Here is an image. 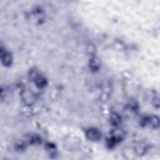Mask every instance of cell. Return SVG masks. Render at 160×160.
Here are the masks:
<instances>
[{
	"label": "cell",
	"mask_w": 160,
	"mask_h": 160,
	"mask_svg": "<svg viewBox=\"0 0 160 160\" xmlns=\"http://www.w3.org/2000/svg\"><path fill=\"white\" fill-rule=\"evenodd\" d=\"M46 151L48 152L51 157H55L57 154V149L54 144L52 142H47L45 146Z\"/></svg>",
	"instance_id": "obj_10"
},
{
	"label": "cell",
	"mask_w": 160,
	"mask_h": 160,
	"mask_svg": "<svg viewBox=\"0 0 160 160\" xmlns=\"http://www.w3.org/2000/svg\"><path fill=\"white\" fill-rule=\"evenodd\" d=\"M127 107L129 109H131V111H137L139 108L138 102L134 99L129 101V102L127 104Z\"/></svg>",
	"instance_id": "obj_12"
},
{
	"label": "cell",
	"mask_w": 160,
	"mask_h": 160,
	"mask_svg": "<svg viewBox=\"0 0 160 160\" xmlns=\"http://www.w3.org/2000/svg\"><path fill=\"white\" fill-rule=\"evenodd\" d=\"M89 68L93 72L98 71L101 68V61L96 56L91 57L89 61Z\"/></svg>",
	"instance_id": "obj_6"
},
{
	"label": "cell",
	"mask_w": 160,
	"mask_h": 160,
	"mask_svg": "<svg viewBox=\"0 0 160 160\" xmlns=\"http://www.w3.org/2000/svg\"><path fill=\"white\" fill-rule=\"evenodd\" d=\"M36 86L39 89L44 88L48 84L47 79L42 74L39 73L33 80Z\"/></svg>",
	"instance_id": "obj_7"
},
{
	"label": "cell",
	"mask_w": 160,
	"mask_h": 160,
	"mask_svg": "<svg viewBox=\"0 0 160 160\" xmlns=\"http://www.w3.org/2000/svg\"><path fill=\"white\" fill-rule=\"evenodd\" d=\"M152 103L154 107L156 108H159V98L158 96H154L152 99Z\"/></svg>",
	"instance_id": "obj_13"
},
{
	"label": "cell",
	"mask_w": 160,
	"mask_h": 160,
	"mask_svg": "<svg viewBox=\"0 0 160 160\" xmlns=\"http://www.w3.org/2000/svg\"><path fill=\"white\" fill-rule=\"evenodd\" d=\"M27 141L30 144L37 145L41 143V137L36 134H30L27 137Z\"/></svg>",
	"instance_id": "obj_9"
},
{
	"label": "cell",
	"mask_w": 160,
	"mask_h": 160,
	"mask_svg": "<svg viewBox=\"0 0 160 160\" xmlns=\"http://www.w3.org/2000/svg\"><path fill=\"white\" fill-rule=\"evenodd\" d=\"M21 99L26 105H31L34 102L35 95L29 89H24L21 93Z\"/></svg>",
	"instance_id": "obj_5"
},
{
	"label": "cell",
	"mask_w": 160,
	"mask_h": 160,
	"mask_svg": "<svg viewBox=\"0 0 160 160\" xmlns=\"http://www.w3.org/2000/svg\"><path fill=\"white\" fill-rule=\"evenodd\" d=\"M140 124L142 127L149 126L152 129H158L159 126V118L156 115L145 116L140 121Z\"/></svg>",
	"instance_id": "obj_2"
},
{
	"label": "cell",
	"mask_w": 160,
	"mask_h": 160,
	"mask_svg": "<svg viewBox=\"0 0 160 160\" xmlns=\"http://www.w3.org/2000/svg\"><path fill=\"white\" fill-rule=\"evenodd\" d=\"M134 149H135L134 151H136V154H138L139 156L144 155L148 149L147 145H146L145 144H143V143H139L135 146Z\"/></svg>",
	"instance_id": "obj_11"
},
{
	"label": "cell",
	"mask_w": 160,
	"mask_h": 160,
	"mask_svg": "<svg viewBox=\"0 0 160 160\" xmlns=\"http://www.w3.org/2000/svg\"><path fill=\"white\" fill-rule=\"evenodd\" d=\"M124 139V133L118 129H115L111 132V135L106 140V146L109 149H113Z\"/></svg>",
	"instance_id": "obj_1"
},
{
	"label": "cell",
	"mask_w": 160,
	"mask_h": 160,
	"mask_svg": "<svg viewBox=\"0 0 160 160\" xmlns=\"http://www.w3.org/2000/svg\"><path fill=\"white\" fill-rule=\"evenodd\" d=\"M0 57L1 62L3 66L6 67H9L12 64V56L11 53L2 46H1Z\"/></svg>",
	"instance_id": "obj_3"
},
{
	"label": "cell",
	"mask_w": 160,
	"mask_h": 160,
	"mask_svg": "<svg viewBox=\"0 0 160 160\" xmlns=\"http://www.w3.org/2000/svg\"><path fill=\"white\" fill-rule=\"evenodd\" d=\"M109 121L110 124L114 127H118L121 122V116L116 112H112L109 114Z\"/></svg>",
	"instance_id": "obj_8"
},
{
	"label": "cell",
	"mask_w": 160,
	"mask_h": 160,
	"mask_svg": "<svg viewBox=\"0 0 160 160\" xmlns=\"http://www.w3.org/2000/svg\"><path fill=\"white\" fill-rule=\"evenodd\" d=\"M85 136L88 140L96 142L100 140L101 138V133L100 131L96 128H89L86 129Z\"/></svg>",
	"instance_id": "obj_4"
}]
</instances>
